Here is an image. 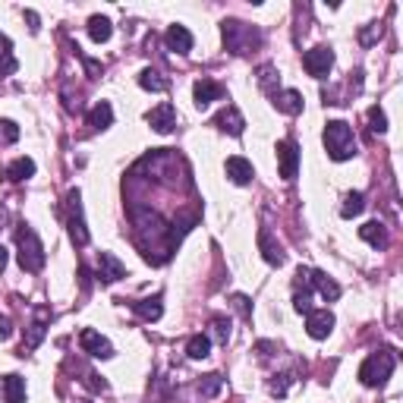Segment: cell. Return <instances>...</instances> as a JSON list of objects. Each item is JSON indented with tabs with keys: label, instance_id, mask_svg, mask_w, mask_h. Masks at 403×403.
I'll return each mask as SVG.
<instances>
[{
	"label": "cell",
	"instance_id": "6da1fadb",
	"mask_svg": "<svg viewBox=\"0 0 403 403\" xmlns=\"http://www.w3.org/2000/svg\"><path fill=\"white\" fill-rule=\"evenodd\" d=\"M221 35H224V48L237 57H246V54L259 51L261 48V32L249 23H240V19H224L221 23Z\"/></svg>",
	"mask_w": 403,
	"mask_h": 403
},
{
	"label": "cell",
	"instance_id": "7a4b0ae2",
	"mask_svg": "<svg viewBox=\"0 0 403 403\" xmlns=\"http://www.w3.org/2000/svg\"><path fill=\"white\" fill-rule=\"evenodd\" d=\"M325 151L331 161H350L356 154V136L350 130V123H344V120H331V123L325 126Z\"/></svg>",
	"mask_w": 403,
	"mask_h": 403
},
{
	"label": "cell",
	"instance_id": "3957f363",
	"mask_svg": "<svg viewBox=\"0 0 403 403\" xmlns=\"http://www.w3.org/2000/svg\"><path fill=\"white\" fill-rule=\"evenodd\" d=\"M16 249H19V265H23V271L38 274L44 268V246H42L38 233L32 230L29 224H19V230H16Z\"/></svg>",
	"mask_w": 403,
	"mask_h": 403
},
{
	"label": "cell",
	"instance_id": "277c9868",
	"mask_svg": "<svg viewBox=\"0 0 403 403\" xmlns=\"http://www.w3.org/2000/svg\"><path fill=\"white\" fill-rule=\"evenodd\" d=\"M394 366H397V356H394V350H378V353L366 356V362L359 366V381L366 388H381L388 378H391Z\"/></svg>",
	"mask_w": 403,
	"mask_h": 403
},
{
	"label": "cell",
	"instance_id": "5b68a950",
	"mask_svg": "<svg viewBox=\"0 0 403 403\" xmlns=\"http://www.w3.org/2000/svg\"><path fill=\"white\" fill-rule=\"evenodd\" d=\"M66 227H70V240L76 246H89V227L82 218V192L70 190L66 192Z\"/></svg>",
	"mask_w": 403,
	"mask_h": 403
},
{
	"label": "cell",
	"instance_id": "8992f818",
	"mask_svg": "<svg viewBox=\"0 0 403 403\" xmlns=\"http://www.w3.org/2000/svg\"><path fill=\"white\" fill-rule=\"evenodd\" d=\"M302 66H306L309 76L325 79L328 73H331V66H334V48H331V44H315L312 51H306Z\"/></svg>",
	"mask_w": 403,
	"mask_h": 403
},
{
	"label": "cell",
	"instance_id": "52a82bcc",
	"mask_svg": "<svg viewBox=\"0 0 403 403\" xmlns=\"http://www.w3.org/2000/svg\"><path fill=\"white\" fill-rule=\"evenodd\" d=\"M145 120H149V126L154 132H173V126H177V107L170 104V101H161L158 107H151L149 113H145Z\"/></svg>",
	"mask_w": 403,
	"mask_h": 403
},
{
	"label": "cell",
	"instance_id": "ba28073f",
	"mask_svg": "<svg viewBox=\"0 0 403 403\" xmlns=\"http://www.w3.org/2000/svg\"><path fill=\"white\" fill-rule=\"evenodd\" d=\"M306 331L312 340H325L328 334L334 331V312H328V309H312V312L306 315Z\"/></svg>",
	"mask_w": 403,
	"mask_h": 403
},
{
	"label": "cell",
	"instance_id": "9c48e42d",
	"mask_svg": "<svg viewBox=\"0 0 403 403\" xmlns=\"http://www.w3.org/2000/svg\"><path fill=\"white\" fill-rule=\"evenodd\" d=\"M79 347H82V353L95 356V359H111L113 356V347L107 337H101L98 331H92V328H85L82 334H79Z\"/></svg>",
	"mask_w": 403,
	"mask_h": 403
},
{
	"label": "cell",
	"instance_id": "30bf717a",
	"mask_svg": "<svg viewBox=\"0 0 403 403\" xmlns=\"http://www.w3.org/2000/svg\"><path fill=\"white\" fill-rule=\"evenodd\" d=\"M278 164H280V177L284 180H293L299 170V149L297 142H290V139H284V142H278Z\"/></svg>",
	"mask_w": 403,
	"mask_h": 403
},
{
	"label": "cell",
	"instance_id": "8fae6325",
	"mask_svg": "<svg viewBox=\"0 0 403 403\" xmlns=\"http://www.w3.org/2000/svg\"><path fill=\"white\" fill-rule=\"evenodd\" d=\"M120 278H126V265L113 252H101V259H98V280H101V284H117Z\"/></svg>",
	"mask_w": 403,
	"mask_h": 403
},
{
	"label": "cell",
	"instance_id": "7c38bea8",
	"mask_svg": "<svg viewBox=\"0 0 403 403\" xmlns=\"http://www.w3.org/2000/svg\"><path fill=\"white\" fill-rule=\"evenodd\" d=\"M192 98H196V107L199 111H205L211 101H221L224 98V85H218L214 79H205L202 76L196 85H192Z\"/></svg>",
	"mask_w": 403,
	"mask_h": 403
},
{
	"label": "cell",
	"instance_id": "4fadbf2b",
	"mask_svg": "<svg viewBox=\"0 0 403 403\" xmlns=\"http://www.w3.org/2000/svg\"><path fill=\"white\" fill-rule=\"evenodd\" d=\"M214 126H218L221 132H230V136H243V130H246V120H243V113L237 111L233 104H227L224 111L214 117Z\"/></svg>",
	"mask_w": 403,
	"mask_h": 403
},
{
	"label": "cell",
	"instance_id": "5bb4252c",
	"mask_svg": "<svg viewBox=\"0 0 403 403\" xmlns=\"http://www.w3.org/2000/svg\"><path fill=\"white\" fill-rule=\"evenodd\" d=\"M271 104L278 107L280 113H287V117H297V113H302V95L297 89H280V92H274L271 95Z\"/></svg>",
	"mask_w": 403,
	"mask_h": 403
},
{
	"label": "cell",
	"instance_id": "9a60e30c",
	"mask_svg": "<svg viewBox=\"0 0 403 403\" xmlns=\"http://www.w3.org/2000/svg\"><path fill=\"white\" fill-rule=\"evenodd\" d=\"M227 177H230V183H237V186H249L252 183V177H255V170H252V164L246 158H240V154H233V158H227Z\"/></svg>",
	"mask_w": 403,
	"mask_h": 403
},
{
	"label": "cell",
	"instance_id": "2e32d148",
	"mask_svg": "<svg viewBox=\"0 0 403 403\" xmlns=\"http://www.w3.org/2000/svg\"><path fill=\"white\" fill-rule=\"evenodd\" d=\"M359 237L366 240L372 249H388V243H391V233H388V227L381 224V221H368V224H362Z\"/></svg>",
	"mask_w": 403,
	"mask_h": 403
},
{
	"label": "cell",
	"instance_id": "e0dca14e",
	"mask_svg": "<svg viewBox=\"0 0 403 403\" xmlns=\"http://www.w3.org/2000/svg\"><path fill=\"white\" fill-rule=\"evenodd\" d=\"M48 318H51V312H48V309H38V318L32 321V325H29V331H25L23 353H25V350H35V347L44 340V334H48Z\"/></svg>",
	"mask_w": 403,
	"mask_h": 403
},
{
	"label": "cell",
	"instance_id": "ac0fdd59",
	"mask_svg": "<svg viewBox=\"0 0 403 403\" xmlns=\"http://www.w3.org/2000/svg\"><path fill=\"white\" fill-rule=\"evenodd\" d=\"M164 42H167V51L190 54L192 51V32L186 29V25H170V29H167V35H164Z\"/></svg>",
	"mask_w": 403,
	"mask_h": 403
},
{
	"label": "cell",
	"instance_id": "d6986e66",
	"mask_svg": "<svg viewBox=\"0 0 403 403\" xmlns=\"http://www.w3.org/2000/svg\"><path fill=\"white\" fill-rule=\"evenodd\" d=\"M312 290L318 293L325 302H334L340 299V284L334 278H328L325 271H312Z\"/></svg>",
	"mask_w": 403,
	"mask_h": 403
},
{
	"label": "cell",
	"instance_id": "ffe728a7",
	"mask_svg": "<svg viewBox=\"0 0 403 403\" xmlns=\"http://www.w3.org/2000/svg\"><path fill=\"white\" fill-rule=\"evenodd\" d=\"M132 309H136V315H139L142 321H158L161 315H164V299L154 293V297L136 299V302H132Z\"/></svg>",
	"mask_w": 403,
	"mask_h": 403
},
{
	"label": "cell",
	"instance_id": "44dd1931",
	"mask_svg": "<svg viewBox=\"0 0 403 403\" xmlns=\"http://www.w3.org/2000/svg\"><path fill=\"white\" fill-rule=\"evenodd\" d=\"M0 391H4V403H23L25 381L19 378V375H4V378H0Z\"/></svg>",
	"mask_w": 403,
	"mask_h": 403
},
{
	"label": "cell",
	"instance_id": "7402d4cb",
	"mask_svg": "<svg viewBox=\"0 0 403 403\" xmlns=\"http://www.w3.org/2000/svg\"><path fill=\"white\" fill-rule=\"evenodd\" d=\"M89 126L92 130H98V132L113 126V107L107 104V101H98V104L89 111Z\"/></svg>",
	"mask_w": 403,
	"mask_h": 403
},
{
	"label": "cell",
	"instance_id": "603a6c76",
	"mask_svg": "<svg viewBox=\"0 0 403 403\" xmlns=\"http://www.w3.org/2000/svg\"><path fill=\"white\" fill-rule=\"evenodd\" d=\"M16 66H19V60L13 57V42L0 32V79H6V76H13L16 73Z\"/></svg>",
	"mask_w": 403,
	"mask_h": 403
},
{
	"label": "cell",
	"instance_id": "cb8c5ba5",
	"mask_svg": "<svg viewBox=\"0 0 403 403\" xmlns=\"http://www.w3.org/2000/svg\"><path fill=\"white\" fill-rule=\"evenodd\" d=\"M29 177H35V161L32 158H16L6 167V180H13V183H23Z\"/></svg>",
	"mask_w": 403,
	"mask_h": 403
},
{
	"label": "cell",
	"instance_id": "d4e9b609",
	"mask_svg": "<svg viewBox=\"0 0 403 403\" xmlns=\"http://www.w3.org/2000/svg\"><path fill=\"white\" fill-rule=\"evenodd\" d=\"M259 85L261 92H268V95H274V92H280V73L274 63H261L259 66Z\"/></svg>",
	"mask_w": 403,
	"mask_h": 403
},
{
	"label": "cell",
	"instance_id": "484cf974",
	"mask_svg": "<svg viewBox=\"0 0 403 403\" xmlns=\"http://www.w3.org/2000/svg\"><path fill=\"white\" fill-rule=\"evenodd\" d=\"M259 246H261V255H265L268 265H284V252H280V246L271 240V233L261 230L259 233Z\"/></svg>",
	"mask_w": 403,
	"mask_h": 403
},
{
	"label": "cell",
	"instance_id": "4316f807",
	"mask_svg": "<svg viewBox=\"0 0 403 403\" xmlns=\"http://www.w3.org/2000/svg\"><path fill=\"white\" fill-rule=\"evenodd\" d=\"M139 85H142L145 92H167V85H170V82H167V79L161 76L158 70H151V66H145V70L139 73Z\"/></svg>",
	"mask_w": 403,
	"mask_h": 403
},
{
	"label": "cell",
	"instance_id": "83f0119b",
	"mask_svg": "<svg viewBox=\"0 0 403 403\" xmlns=\"http://www.w3.org/2000/svg\"><path fill=\"white\" fill-rule=\"evenodd\" d=\"M111 32H113V25H111V19L107 16H92L89 19V35H92V42H107L111 38Z\"/></svg>",
	"mask_w": 403,
	"mask_h": 403
},
{
	"label": "cell",
	"instance_id": "f1b7e54d",
	"mask_svg": "<svg viewBox=\"0 0 403 403\" xmlns=\"http://www.w3.org/2000/svg\"><path fill=\"white\" fill-rule=\"evenodd\" d=\"M362 208H366V196L362 192H347L344 196V205H340V218H356V214H362Z\"/></svg>",
	"mask_w": 403,
	"mask_h": 403
},
{
	"label": "cell",
	"instance_id": "f546056e",
	"mask_svg": "<svg viewBox=\"0 0 403 403\" xmlns=\"http://www.w3.org/2000/svg\"><path fill=\"white\" fill-rule=\"evenodd\" d=\"M221 388H224V378H221L218 372H211V375H202V381H199V394L205 400H211V397H218L221 394Z\"/></svg>",
	"mask_w": 403,
	"mask_h": 403
},
{
	"label": "cell",
	"instance_id": "4dcf8cb0",
	"mask_svg": "<svg viewBox=\"0 0 403 403\" xmlns=\"http://www.w3.org/2000/svg\"><path fill=\"white\" fill-rule=\"evenodd\" d=\"M208 353H211V337H205V334L190 337V344H186V356L190 359H205Z\"/></svg>",
	"mask_w": 403,
	"mask_h": 403
},
{
	"label": "cell",
	"instance_id": "1f68e13d",
	"mask_svg": "<svg viewBox=\"0 0 403 403\" xmlns=\"http://www.w3.org/2000/svg\"><path fill=\"white\" fill-rule=\"evenodd\" d=\"M381 35H385V23H368L359 29V44H366V48H372L375 42H381Z\"/></svg>",
	"mask_w": 403,
	"mask_h": 403
},
{
	"label": "cell",
	"instance_id": "d6a6232c",
	"mask_svg": "<svg viewBox=\"0 0 403 403\" xmlns=\"http://www.w3.org/2000/svg\"><path fill=\"white\" fill-rule=\"evenodd\" d=\"M208 328H211V337L218 340V344H227V340H230V321H227V318L214 315L211 325H208Z\"/></svg>",
	"mask_w": 403,
	"mask_h": 403
},
{
	"label": "cell",
	"instance_id": "836d02e7",
	"mask_svg": "<svg viewBox=\"0 0 403 403\" xmlns=\"http://www.w3.org/2000/svg\"><path fill=\"white\" fill-rule=\"evenodd\" d=\"M368 130L378 132V136H381V132H388V117H385V111H381L378 104L368 107Z\"/></svg>",
	"mask_w": 403,
	"mask_h": 403
},
{
	"label": "cell",
	"instance_id": "e575fe53",
	"mask_svg": "<svg viewBox=\"0 0 403 403\" xmlns=\"http://www.w3.org/2000/svg\"><path fill=\"white\" fill-rule=\"evenodd\" d=\"M0 126H4V139H6V142H16V139H19L16 123H13V120H0Z\"/></svg>",
	"mask_w": 403,
	"mask_h": 403
},
{
	"label": "cell",
	"instance_id": "d590c367",
	"mask_svg": "<svg viewBox=\"0 0 403 403\" xmlns=\"http://www.w3.org/2000/svg\"><path fill=\"white\" fill-rule=\"evenodd\" d=\"M10 334H13V321H10V315H0V340H10Z\"/></svg>",
	"mask_w": 403,
	"mask_h": 403
},
{
	"label": "cell",
	"instance_id": "8d00e7d4",
	"mask_svg": "<svg viewBox=\"0 0 403 403\" xmlns=\"http://www.w3.org/2000/svg\"><path fill=\"white\" fill-rule=\"evenodd\" d=\"M233 306H237L243 315H249V299H246V297H240V293H237V297H233Z\"/></svg>",
	"mask_w": 403,
	"mask_h": 403
},
{
	"label": "cell",
	"instance_id": "74e56055",
	"mask_svg": "<svg viewBox=\"0 0 403 403\" xmlns=\"http://www.w3.org/2000/svg\"><path fill=\"white\" fill-rule=\"evenodd\" d=\"M25 19H29V23H32V32H38V29H42V25H38V13H25Z\"/></svg>",
	"mask_w": 403,
	"mask_h": 403
},
{
	"label": "cell",
	"instance_id": "f35d334b",
	"mask_svg": "<svg viewBox=\"0 0 403 403\" xmlns=\"http://www.w3.org/2000/svg\"><path fill=\"white\" fill-rule=\"evenodd\" d=\"M6 261H10V255H6V246L0 243V271H4V268H6Z\"/></svg>",
	"mask_w": 403,
	"mask_h": 403
}]
</instances>
